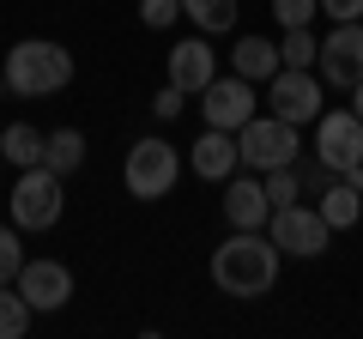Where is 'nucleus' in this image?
<instances>
[{"instance_id":"b1692460","label":"nucleus","mask_w":363,"mask_h":339,"mask_svg":"<svg viewBox=\"0 0 363 339\" xmlns=\"http://www.w3.org/2000/svg\"><path fill=\"white\" fill-rule=\"evenodd\" d=\"M315 13H321V0H272V18L285 30H297V25H315Z\"/></svg>"},{"instance_id":"393cba45","label":"nucleus","mask_w":363,"mask_h":339,"mask_svg":"<svg viewBox=\"0 0 363 339\" xmlns=\"http://www.w3.org/2000/svg\"><path fill=\"white\" fill-rule=\"evenodd\" d=\"M182 18V0H140V25L145 30H169Z\"/></svg>"},{"instance_id":"0eeeda50","label":"nucleus","mask_w":363,"mask_h":339,"mask_svg":"<svg viewBox=\"0 0 363 339\" xmlns=\"http://www.w3.org/2000/svg\"><path fill=\"white\" fill-rule=\"evenodd\" d=\"M267 236L285 248V255H297V261H315V255H327V243H333V224L321 218V206L291 200V206H272Z\"/></svg>"},{"instance_id":"5701e85b","label":"nucleus","mask_w":363,"mask_h":339,"mask_svg":"<svg viewBox=\"0 0 363 339\" xmlns=\"http://www.w3.org/2000/svg\"><path fill=\"white\" fill-rule=\"evenodd\" d=\"M25 273V243H18V224H0V285H13Z\"/></svg>"},{"instance_id":"c85d7f7f","label":"nucleus","mask_w":363,"mask_h":339,"mask_svg":"<svg viewBox=\"0 0 363 339\" xmlns=\"http://www.w3.org/2000/svg\"><path fill=\"white\" fill-rule=\"evenodd\" d=\"M351 109H357V116H363V79H357V85H351Z\"/></svg>"},{"instance_id":"39448f33","label":"nucleus","mask_w":363,"mask_h":339,"mask_svg":"<svg viewBox=\"0 0 363 339\" xmlns=\"http://www.w3.org/2000/svg\"><path fill=\"white\" fill-rule=\"evenodd\" d=\"M176 176H182V152L169 140H133L128 145V164H121V182H128V194L133 200H164L169 188H176Z\"/></svg>"},{"instance_id":"dca6fc26","label":"nucleus","mask_w":363,"mask_h":339,"mask_svg":"<svg viewBox=\"0 0 363 339\" xmlns=\"http://www.w3.org/2000/svg\"><path fill=\"white\" fill-rule=\"evenodd\" d=\"M0 157H13V170L49 164V133H37L30 121H13V128L0 133Z\"/></svg>"},{"instance_id":"7ed1b4c3","label":"nucleus","mask_w":363,"mask_h":339,"mask_svg":"<svg viewBox=\"0 0 363 339\" xmlns=\"http://www.w3.org/2000/svg\"><path fill=\"white\" fill-rule=\"evenodd\" d=\"M267 109L291 128H315L327 116V79L315 67H279L267 79Z\"/></svg>"},{"instance_id":"412c9836","label":"nucleus","mask_w":363,"mask_h":339,"mask_svg":"<svg viewBox=\"0 0 363 339\" xmlns=\"http://www.w3.org/2000/svg\"><path fill=\"white\" fill-rule=\"evenodd\" d=\"M279 55H285V67H315V61H321V37H315L309 25H297V30H285Z\"/></svg>"},{"instance_id":"423d86ee","label":"nucleus","mask_w":363,"mask_h":339,"mask_svg":"<svg viewBox=\"0 0 363 339\" xmlns=\"http://www.w3.org/2000/svg\"><path fill=\"white\" fill-rule=\"evenodd\" d=\"M61 170L37 164V170H18V182H13V224L18 230H55L61 224Z\"/></svg>"},{"instance_id":"4be33fe9","label":"nucleus","mask_w":363,"mask_h":339,"mask_svg":"<svg viewBox=\"0 0 363 339\" xmlns=\"http://www.w3.org/2000/svg\"><path fill=\"white\" fill-rule=\"evenodd\" d=\"M260 182H267V200H272V206H291V200H303V176H297V164L267 170Z\"/></svg>"},{"instance_id":"20e7f679","label":"nucleus","mask_w":363,"mask_h":339,"mask_svg":"<svg viewBox=\"0 0 363 339\" xmlns=\"http://www.w3.org/2000/svg\"><path fill=\"white\" fill-rule=\"evenodd\" d=\"M236 152H242V170H260V176L267 170H285V164L303 157V128H291V121H279L267 109V116L236 128Z\"/></svg>"},{"instance_id":"6e6552de","label":"nucleus","mask_w":363,"mask_h":339,"mask_svg":"<svg viewBox=\"0 0 363 339\" xmlns=\"http://www.w3.org/2000/svg\"><path fill=\"white\" fill-rule=\"evenodd\" d=\"M242 121H255V79H242V73H218L200 91V128H224V133H236Z\"/></svg>"},{"instance_id":"f257e3e1","label":"nucleus","mask_w":363,"mask_h":339,"mask_svg":"<svg viewBox=\"0 0 363 339\" xmlns=\"http://www.w3.org/2000/svg\"><path fill=\"white\" fill-rule=\"evenodd\" d=\"M279 261H285V248L267 230H230L212 248V285L236 303H255L279 285Z\"/></svg>"},{"instance_id":"7c9ffc66","label":"nucleus","mask_w":363,"mask_h":339,"mask_svg":"<svg viewBox=\"0 0 363 339\" xmlns=\"http://www.w3.org/2000/svg\"><path fill=\"white\" fill-rule=\"evenodd\" d=\"M0 133H6V128H0Z\"/></svg>"},{"instance_id":"2eb2a0df","label":"nucleus","mask_w":363,"mask_h":339,"mask_svg":"<svg viewBox=\"0 0 363 339\" xmlns=\"http://www.w3.org/2000/svg\"><path fill=\"white\" fill-rule=\"evenodd\" d=\"M279 67H285L279 43H267V37H236V49H230V73H242V79H255V85H267Z\"/></svg>"},{"instance_id":"aec40b11","label":"nucleus","mask_w":363,"mask_h":339,"mask_svg":"<svg viewBox=\"0 0 363 339\" xmlns=\"http://www.w3.org/2000/svg\"><path fill=\"white\" fill-rule=\"evenodd\" d=\"M79 164H85V133H79V128H55L49 133V170L73 176Z\"/></svg>"},{"instance_id":"cd10ccee","label":"nucleus","mask_w":363,"mask_h":339,"mask_svg":"<svg viewBox=\"0 0 363 339\" xmlns=\"http://www.w3.org/2000/svg\"><path fill=\"white\" fill-rule=\"evenodd\" d=\"M321 13L333 25H351V18H363V0H321Z\"/></svg>"},{"instance_id":"1a4fd4ad","label":"nucleus","mask_w":363,"mask_h":339,"mask_svg":"<svg viewBox=\"0 0 363 339\" xmlns=\"http://www.w3.org/2000/svg\"><path fill=\"white\" fill-rule=\"evenodd\" d=\"M315 157H321L333 176H345L351 164H363V116L357 109H327L315 121Z\"/></svg>"},{"instance_id":"4468645a","label":"nucleus","mask_w":363,"mask_h":339,"mask_svg":"<svg viewBox=\"0 0 363 339\" xmlns=\"http://www.w3.org/2000/svg\"><path fill=\"white\" fill-rule=\"evenodd\" d=\"M188 170H194L200 182H230L236 170H242L236 133H224V128H200V140L188 145Z\"/></svg>"},{"instance_id":"f03ea898","label":"nucleus","mask_w":363,"mask_h":339,"mask_svg":"<svg viewBox=\"0 0 363 339\" xmlns=\"http://www.w3.org/2000/svg\"><path fill=\"white\" fill-rule=\"evenodd\" d=\"M0 67H6V91L13 97H55V91L73 85V55H67L61 43H49V37L13 43V55Z\"/></svg>"},{"instance_id":"a211bd4d","label":"nucleus","mask_w":363,"mask_h":339,"mask_svg":"<svg viewBox=\"0 0 363 339\" xmlns=\"http://www.w3.org/2000/svg\"><path fill=\"white\" fill-rule=\"evenodd\" d=\"M321 218L333 224V230H351V224L363 218V188H351L345 176H339V182L321 194Z\"/></svg>"},{"instance_id":"6ab92c4d","label":"nucleus","mask_w":363,"mask_h":339,"mask_svg":"<svg viewBox=\"0 0 363 339\" xmlns=\"http://www.w3.org/2000/svg\"><path fill=\"white\" fill-rule=\"evenodd\" d=\"M30 297L18 285H0V339H25L30 333Z\"/></svg>"},{"instance_id":"f3484780","label":"nucleus","mask_w":363,"mask_h":339,"mask_svg":"<svg viewBox=\"0 0 363 339\" xmlns=\"http://www.w3.org/2000/svg\"><path fill=\"white\" fill-rule=\"evenodd\" d=\"M236 0H182V18L194 30H206V37H224V30H236Z\"/></svg>"},{"instance_id":"ddd939ff","label":"nucleus","mask_w":363,"mask_h":339,"mask_svg":"<svg viewBox=\"0 0 363 339\" xmlns=\"http://www.w3.org/2000/svg\"><path fill=\"white\" fill-rule=\"evenodd\" d=\"M13 285L30 297V309H37V315H55V309H67V303H73V273H67L61 261H49V255L25 261V273H18Z\"/></svg>"},{"instance_id":"bb28decb","label":"nucleus","mask_w":363,"mask_h":339,"mask_svg":"<svg viewBox=\"0 0 363 339\" xmlns=\"http://www.w3.org/2000/svg\"><path fill=\"white\" fill-rule=\"evenodd\" d=\"M297 176H303V194H327V188L339 182V176L321 164V157H315V164H303V157H297Z\"/></svg>"},{"instance_id":"9b49d317","label":"nucleus","mask_w":363,"mask_h":339,"mask_svg":"<svg viewBox=\"0 0 363 339\" xmlns=\"http://www.w3.org/2000/svg\"><path fill=\"white\" fill-rule=\"evenodd\" d=\"M164 67H169V85H182L188 97H200L212 79H218V49H212L206 30H194V37H182L176 49L164 55Z\"/></svg>"},{"instance_id":"9d476101","label":"nucleus","mask_w":363,"mask_h":339,"mask_svg":"<svg viewBox=\"0 0 363 339\" xmlns=\"http://www.w3.org/2000/svg\"><path fill=\"white\" fill-rule=\"evenodd\" d=\"M315 73H321L327 85H339V91H351V85L363 79V18L333 25L321 37V61H315Z\"/></svg>"},{"instance_id":"f8f14e48","label":"nucleus","mask_w":363,"mask_h":339,"mask_svg":"<svg viewBox=\"0 0 363 339\" xmlns=\"http://www.w3.org/2000/svg\"><path fill=\"white\" fill-rule=\"evenodd\" d=\"M224 224L230 230H267L272 224V200H267L260 170H236L230 182H224Z\"/></svg>"},{"instance_id":"c756f323","label":"nucleus","mask_w":363,"mask_h":339,"mask_svg":"<svg viewBox=\"0 0 363 339\" xmlns=\"http://www.w3.org/2000/svg\"><path fill=\"white\" fill-rule=\"evenodd\" d=\"M0 91H6V67H0Z\"/></svg>"},{"instance_id":"a878e982","label":"nucleus","mask_w":363,"mask_h":339,"mask_svg":"<svg viewBox=\"0 0 363 339\" xmlns=\"http://www.w3.org/2000/svg\"><path fill=\"white\" fill-rule=\"evenodd\" d=\"M182 109H188V91H182V85H169V79H164V91L152 97V116H157V121H176Z\"/></svg>"}]
</instances>
